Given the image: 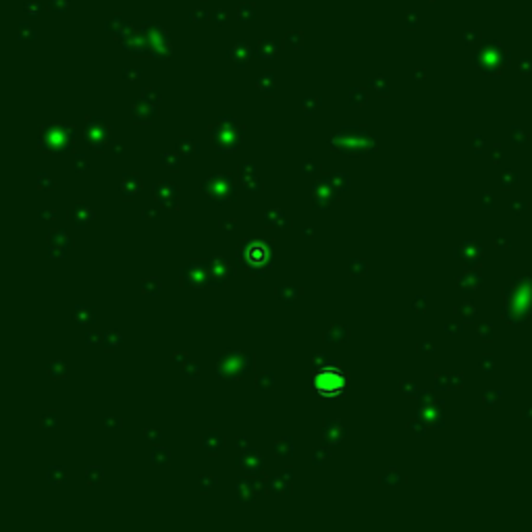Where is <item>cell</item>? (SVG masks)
<instances>
[{"instance_id": "obj_1", "label": "cell", "mask_w": 532, "mask_h": 532, "mask_svg": "<svg viewBox=\"0 0 532 532\" xmlns=\"http://www.w3.org/2000/svg\"><path fill=\"white\" fill-rule=\"evenodd\" d=\"M345 374L335 366H326L314 376V391L322 397H337L345 391Z\"/></svg>"}, {"instance_id": "obj_2", "label": "cell", "mask_w": 532, "mask_h": 532, "mask_svg": "<svg viewBox=\"0 0 532 532\" xmlns=\"http://www.w3.org/2000/svg\"><path fill=\"white\" fill-rule=\"evenodd\" d=\"M264 256H266V247H264V245L254 243V245L247 247V260H250V262L260 264V262L264 260Z\"/></svg>"}]
</instances>
